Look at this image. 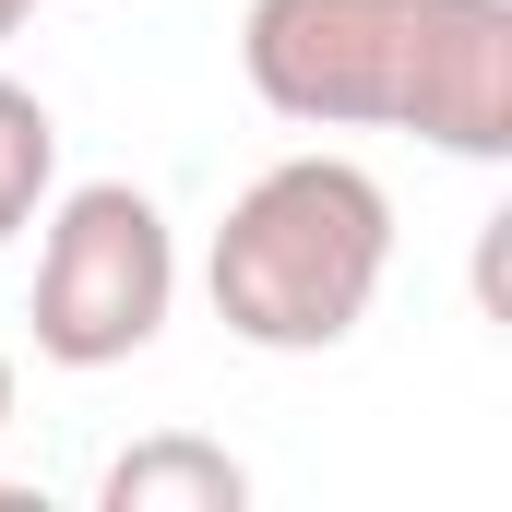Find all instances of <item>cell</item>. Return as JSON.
<instances>
[{
	"mask_svg": "<svg viewBox=\"0 0 512 512\" xmlns=\"http://www.w3.org/2000/svg\"><path fill=\"white\" fill-rule=\"evenodd\" d=\"M239 72L298 131H417L465 167L512 155V0H251Z\"/></svg>",
	"mask_w": 512,
	"mask_h": 512,
	"instance_id": "obj_1",
	"label": "cell"
},
{
	"mask_svg": "<svg viewBox=\"0 0 512 512\" xmlns=\"http://www.w3.org/2000/svg\"><path fill=\"white\" fill-rule=\"evenodd\" d=\"M393 274V191L358 155H274L251 191L227 203L203 286H215V322L262 346V358H322L370 322Z\"/></svg>",
	"mask_w": 512,
	"mask_h": 512,
	"instance_id": "obj_2",
	"label": "cell"
},
{
	"mask_svg": "<svg viewBox=\"0 0 512 512\" xmlns=\"http://www.w3.org/2000/svg\"><path fill=\"white\" fill-rule=\"evenodd\" d=\"M179 310V239L167 203L131 179L48 191V239H36V358L48 370H120L167 334Z\"/></svg>",
	"mask_w": 512,
	"mask_h": 512,
	"instance_id": "obj_3",
	"label": "cell"
},
{
	"mask_svg": "<svg viewBox=\"0 0 512 512\" xmlns=\"http://www.w3.org/2000/svg\"><path fill=\"white\" fill-rule=\"evenodd\" d=\"M239 501H251V465L227 441H191V429L131 441L120 465L96 477V512H239Z\"/></svg>",
	"mask_w": 512,
	"mask_h": 512,
	"instance_id": "obj_4",
	"label": "cell"
},
{
	"mask_svg": "<svg viewBox=\"0 0 512 512\" xmlns=\"http://www.w3.org/2000/svg\"><path fill=\"white\" fill-rule=\"evenodd\" d=\"M48 191H60V120H48L36 84L0 72V239H24L48 215Z\"/></svg>",
	"mask_w": 512,
	"mask_h": 512,
	"instance_id": "obj_5",
	"label": "cell"
},
{
	"mask_svg": "<svg viewBox=\"0 0 512 512\" xmlns=\"http://www.w3.org/2000/svg\"><path fill=\"white\" fill-rule=\"evenodd\" d=\"M24 12H48V0H0V36H12V24H24Z\"/></svg>",
	"mask_w": 512,
	"mask_h": 512,
	"instance_id": "obj_6",
	"label": "cell"
},
{
	"mask_svg": "<svg viewBox=\"0 0 512 512\" xmlns=\"http://www.w3.org/2000/svg\"><path fill=\"white\" fill-rule=\"evenodd\" d=\"M0 429H12V358H0Z\"/></svg>",
	"mask_w": 512,
	"mask_h": 512,
	"instance_id": "obj_7",
	"label": "cell"
}]
</instances>
